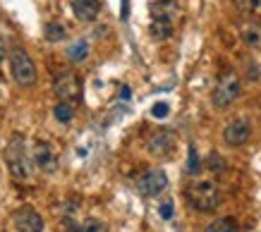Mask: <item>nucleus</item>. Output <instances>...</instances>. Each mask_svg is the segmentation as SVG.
Segmentation results:
<instances>
[{
    "mask_svg": "<svg viewBox=\"0 0 261 232\" xmlns=\"http://www.w3.org/2000/svg\"><path fill=\"white\" fill-rule=\"evenodd\" d=\"M185 194H187L190 206L194 211H201V213H211L221 204V192H218V187L211 180H199V182L190 184Z\"/></svg>",
    "mask_w": 261,
    "mask_h": 232,
    "instance_id": "nucleus-1",
    "label": "nucleus"
},
{
    "mask_svg": "<svg viewBox=\"0 0 261 232\" xmlns=\"http://www.w3.org/2000/svg\"><path fill=\"white\" fill-rule=\"evenodd\" d=\"M5 163H8L12 177H17V180H27L32 175V158H29L24 139L19 134H15L10 139L8 149H5Z\"/></svg>",
    "mask_w": 261,
    "mask_h": 232,
    "instance_id": "nucleus-2",
    "label": "nucleus"
},
{
    "mask_svg": "<svg viewBox=\"0 0 261 232\" xmlns=\"http://www.w3.org/2000/svg\"><path fill=\"white\" fill-rule=\"evenodd\" d=\"M10 72L15 77V81L19 86H32L36 81V67H34L32 57L27 55L24 48H12L10 53Z\"/></svg>",
    "mask_w": 261,
    "mask_h": 232,
    "instance_id": "nucleus-3",
    "label": "nucleus"
},
{
    "mask_svg": "<svg viewBox=\"0 0 261 232\" xmlns=\"http://www.w3.org/2000/svg\"><path fill=\"white\" fill-rule=\"evenodd\" d=\"M240 77L235 72H223L218 84L214 86V94H211V101H214L216 108H228L232 101H238L240 96Z\"/></svg>",
    "mask_w": 261,
    "mask_h": 232,
    "instance_id": "nucleus-4",
    "label": "nucleus"
},
{
    "mask_svg": "<svg viewBox=\"0 0 261 232\" xmlns=\"http://www.w3.org/2000/svg\"><path fill=\"white\" fill-rule=\"evenodd\" d=\"M166 187H168V175L159 168L146 170V172L137 180V192L142 194V196H146V199L163 194L166 192Z\"/></svg>",
    "mask_w": 261,
    "mask_h": 232,
    "instance_id": "nucleus-5",
    "label": "nucleus"
},
{
    "mask_svg": "<svg viewBox=\"0 0 261 232\" xmlns=\"http://www.w3.org/2000/svg\"><path fill=\"white\" fill-rule=\"evenodd\" d=\"M53 91L58 94V98L60 101H77L82 94V81L80 77L74 72H60L56 77V81H53Z\"/></svg>",
    "mask_w": 261,
    "mask_h": 232,
    "instance_id": "nucleus-6",
    "label": "nucleus"
},
{
    "mask_svg": "<svg viewBox=\"0 0 261 232\" xmlns=\"http://www.w3.org/2000/svg\"><path fill=\"white\" fill-rule=\"evenodd\" d=\"M12 227L17 232H43V218L32 206H22L12 213Z\"/></svg>",
    "mask_w": 261,
    "mask_h": 232,
    "instance_id": "nucleus-7",
    "label": "nucleus"
},
{
    "mask_svg": "<svg viewBox=\"0 0 261 232\" xmlns=\"http://www.w3.org/2000/svg\"><path fill=\"white\" fill-rule=\"evenodd\" d=\"M249 136H252V122L247 120V118H238V120H232L230 125H225V129H223V139H225L228 146L247 144Z\"/></svg>",
    "mask_w": 261,
    "mask_h": 232,
    "instance_id": "nucleus-8",
    "label": "nucleus"
},
{
    "mask_svg": "<svg viewBox=\"0 0 261 232\" xmlns=\"http://www.w3.org/2000/svg\"><path fill=\"white\" fill-rule=\"evenodd\" d=\"M173 146H175V134L170 129H156L149 136V141H146V149L153 156H168L173 151Z\"/></svg>",
    "mask_w": 261,
    "mask_h": 232,
    "instance_id": "nucleus-9",
    "label": "nucleus"
},
{
    "mask_svg": "<svg viewBox=\"0 0 261 232\" xmlns=\"http://www.w3.org/2000/svg\"><path fill=\"white\" fill-rule=\"evenodd\" d=\"M32 156H34V163H36L41 170H46V172H53V170H56V153H53L50 144L39 141V144L34 146Z\"/></svg>",
    "mask_w": 261,
    "mask_h": 232,
    "instance_id": "nucleus-10",
    "label": "nucleus"
},
{
    "mask_svg": "<svg viewBox=\"0 0 261 232\" xmlns=\"http://www.w3.org/2000/svg\"><path fill=\"white\" fill-rule=\"evenodd\" d=\"M72 12L82 22H94L98 12H101V5H98V0H74L72 3Z\"/></svg>",
    "mask_w": 261,
    "mask_h": 232,
    "instance_id": "nucleus-11",
    "label": "nucleus"
},
{
    "mask_svg": "<svg viewBox=\"0 0 261 232\" xmlns=\"http://www.w3.org/2000/svg\"><path fill=\"white\" fill-rule=\"evenodd\" d=\"M149 10L153 19H168V22H173L175 17L180 15V8H177L175 0H156L149 5Z\"/></svg>",
    "mask_w": 261,
    "mask_h": 232,
    "instance_id": "nucleus-12",
    "label": "nucleus"
},
{
    "mask_svg": "<svg viewBox=\"0 0 261 232\" xmlns=\"http://www.w3.org/2000/svg\"><path fill=\"white\" fill-rule=\"evenodd\" d=\"M240 36H242V41H245L247 46L261 48V24H256V22H242L240 24Z\"/></svg>",
    "mask_w": 261,
    "mask_h": 232,
    "instance_id": "nucleus-13",
    "label": "nucleus"
},
{
    "mask_svg": "<svg viewBox=\"0 0 261 232\" xmlns=\"http://www.w3.org/2000/svg\"><path fill=\"white\" fill-rule=\"evenodd\" d=\"M149 32L156 41H166L173 36V22H168V19H153Z\"/></svg>",
    "mask_w": 261,
    "mask_h": 232,
    "instance_id": "nucleus-14",
    "label": "nucleus"
},
{
    "mask_svg": "<svg viewBox=\"0 0 261 232\" xmlns=\"http://www.w3.org/2000/svg\"><path fill=\"white\" fill-rule=\"evenodd\" d=\"M67 57H70L72 63H84V60L89 57V43L84 39L74 41L70 48H67Z\"/></svg>",
    "mask_w": 261,
    "mask_h": 232,
    "instance_id": "nucleus-15",
    "label": "nucleus"
},
{
    "mask_svg": "<svg viewBox=\"0 0 261 232\" xmlns=\"http://www.w3.org/2000/svg\"><path fill=\"white\" fill-rule=\"evenodd\" d=\"M43 36H46V41H50V43H58V41L65 39V26L60 24V22H48V24L43 26Z\"/></svg>",
    "mask_w": 261,
    "mask_h": 232,
    "instance_id": "nucleus-16",
    "label": "nucleus"
},
{
    "mask_svg": "<svg viewBox=\"0 0 261 232\" xmlns=\"http://www.w3.org/2000/svg\"><path fill=\"white\" fill-rule=\"evenodd\" d=\"M204 232H238V223L232 218H218L208 225Z\"/></svg>",
    "mask_w": 261,
    "mask_h": 232,
    "instance_id": "nucleus-17",
    "label": "nucleus"
},
{
    "mask_svg": "<svg viewBox=\"0 0 261 232\" xmlns=\"http://www.w3.org/2000/svg\"><path fill=\"white\" fill-rule=\"evenodd\" d=\"M53 112H56L58 122H72V118H74V108H72L70 101H60V103L53 108Z\"/></svg>",
    "mask_w": 261,
    "mask_h": 232,
    "instance_id": "nucleus-18",
    "label": "nucleus"
},
{
    "mask_svg": "<svg viewBox=\"0 0 261 232\" xmlns=\"http://www.w3.org/2000/svg\"><path fill=\"white\" fill-rule=\"evenodd\" d=\"M82 232H108V225L96 220V218H89V220L82 223Z\"/></svg>",
    "mask_w": 261,
    "mask_h": 232,
    "instance_id": "nucleus-19",
    "label": "nucleus"
},
{
    "mask_svg": "<svg viewBox=\"0 0 261 232\" xmlns=\"http://www.w3.org/2000/svg\"><path fill=\"white\" fill-rule=\"evenodd\" d=\"M187 172L190 175H197L199 172V153L194 149V144H190V156H187Z\"/></svg>",
    "mask_w": 261,
    "mask_h": 232,
    "instance_id": "nucleus-20",
    "label": "nucleus"
},
{
    "mask_svg": "<svg viewBox=\"0 0 261 232\" xmlns=\"http://www.w3.org/2000/svg\"><path fill=\"white\" fill-rule=\"evenodd\" d=\"M235 5H238V10H242V12H256V10L261 8V0H232Z\"/></svg>",
    "mask_w": 261,
    "mask_h": 232,
    "instance_id": "nucleus-21",
    "label": "nucleus"
},
{
    "mask_svg": "<svg viewBox=\"0 0 261 232\" xmlns=\"http://www.w3.org/2000/svg\"><path fill=\"white\" fill-rule=\"evenodd\" d=\"M206 163H208V168H211V172H223V170H225V160H223L221 156H218V153H211Z\"/></svg>",
    "mask_w": 261,
    "mask_h": 232,
    "instance_id": "nucleus-22",
    "label": "nucleus"
},
{
    "mask_svg": "<svg viewBox=\"0 0 261 232\" xmlns=\"http://www.w3.org/2000/svg\"><path fill=\"white\" fill-rule=\"evenodd\" d=\"M168 112H170V105H168V103H156L153 108H151V115H153L156 120H163V118H168Z\"/></svg>",
    "mask_w": 261,
    "mask_h": 232,
    "instance_id": "nucleus-23",
    "label": "nucleus"
},
{
    "mask_svg": "<svg viewBox=\"0 0 261 232\" xmlns=\"http://www.w3.org/2000/svg\"><path fill=\"white\" fill-rule=\"evenodd\" d=\"M159 213L163 220H170L173 218V201H166V204H161L159 206Z\"/></svg>",
    "mask_w": 261,
    "mask_h": 232,
    "instance_id": "nucleus-24",
    "label": "nucleus"
},
{
    "mask_svg": "<svg viewBox=\"0 0 261 232\" xmlns=\"http://www.w3.org/2000/svg\"><path fill=\"white\" fill-rule=\"evenodd\" d=\"M120 98H122V101H129V98H132V91H129V86H122V89H120Z\"/></svg>",
    "mask_w": 261,
    "mask_h": 232,
    "instance_id": "nucleus-25",
    "label": "nucleus"
},
{
    "mask_svg": "<svg viewBox=\"0 0 261 232\" xmlns=\"http://www.w3.org/2000/svg\"><path fill=\"white\" fill-rule=\"evenodd\" d=\"M127 15H129V3L122 0V19H127Z\"/></svg>",
    "mask_w": 261,
    "mask_h": 232,
    "instance_id": "nucleus-26",
    "label": "nucleus"
},
{
    "mask_svg": "<svg viewBox=\"0 0 261 232\" xmlns=\"http://www.w3.org/2000/svg\"><path fill=\"white\" fill-rule=\"evenodd\" d=\"M5 55H8V53H5V43H3V36H0V63L5 60Z\"/></svg>",
    "mask_w": 261,
    "mask_h": 232,
    "instance_id": "nucleus-27",
    "label": "nucleus"
}]
</instances>
